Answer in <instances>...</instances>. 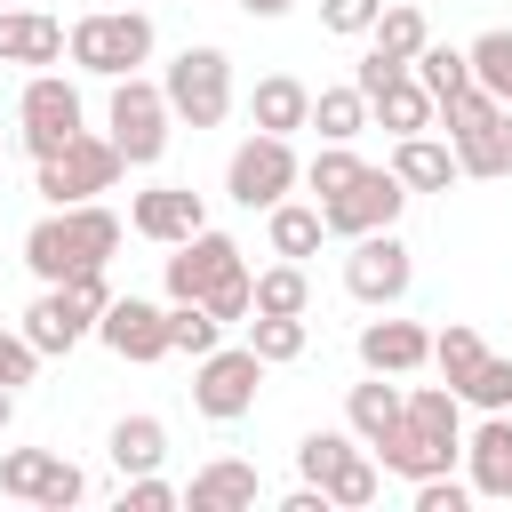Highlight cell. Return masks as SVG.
Masks as SVG:
<instances>
[{
    "label": "cell",
    "mask_w": 512,
    "mask_h": 512,
    "mask_svg": "<svg viewBox=\"0 0 512 512\" xmlns=\"http://www.w3.org/2000/svg\"><path fill=\"white\" fill-rule=\"evenodd\" d=\"M376 456H384V472H400V480L448 472V464L464 456V400H456L448 384H416V392H400V424L376 440Z\"/></svg>",
    "instance_id": "obj_1"
},
{
    "label": "cell",
    "mask_w": 512,
    "mask_h": 512,
    "mask_svg": "<svg viewBox=\"0 0 512 512\" xmlns=\"http://www.w3.org/2000/svg\"><path fill=\"white\" fill-rule=\"evenodd\" d=\"M120 232H128V224H120L104 200H72V208H48V216L24 232V264H32L40 288H56V280H72V272H88V264H112Z\"/></svg>",
    "instance_id": "obj_2"
},
{
    "label": "cell",
    "mask_w": 512,
    "mask_h": 512,
    "mask_svg": "<svg viewBox=\"0 0 512 512\" xmlns=\"http://www.w3.org/2000/svg\"><path fill=\"white\" fill-rule=\"evenodd\" d=\"M64 56H72L80 72H96V80H120V72H136V64L152 56V16H136V8H96V16H80V24L64 32Z\"/></svg>",
    "instance_id": "obj_3"
},
{
    "label": "cell",
    "mask_w": 512,
    "mask_h": 512,
    "mask_svg": "<svg viewBox=\"0 0 512 512\" xmlns=\"http://www.w3.org/2000/svg\"><path fill=\"white\" fill-rule=\"evenodd\" d=\"M104 128H112V144H120V160H128V168H152V160L168 152V128H176V112H168L160 80H144V72H120V80H112V104H104Z\"/></svg>",
    "instance_id": "obj_4"
},
{
    "label": "cell",
    "mask_w": 512,
    "mask_h": 512,
    "mask_svg": "<svg viewBox=\"0 0 512 512\" xmlns=\"http://www.w3.org/2000/svg\"><path fill=\"white\" fill-rule=\"evenodd\" d=\"M120 168H128V160H120V144L80 128L64 152H48V160H40V184H32V192H40L48 208H72V200H104V192L120 184Z\"/></svg>",
    "instance_id": "obj_5"
},
{
    "label": "cell",
    "mask_w": 512,
    "mask_h": 512,
    "mask_svg": "<svg viewBox=\"0 0 512 512\" xmlns=\"http://www.w3.org/2000/svg\"><path fill=\"white\" fill-rule=\"evenodd\" d=\"M160 96L184 128H216L232 112V56L224 48H184L168 72H160Z\"/></svg>",
    "instance_id": "obj_6"
},
{
    "label": "cell",
    "mask_w": 512,
    "mask_h": 512,
    "mask_svg": "<svg viewBox=\"0 0 512 512\" xmlns=\"http://www.w3.org/2000/svg\"><path fill=\"white\" fill-rule=\"evenodd\" d=\"M80 88L64 80V72H32L24 80V96H16V144L32 152V160H48V152H64L72 136H80Z\"/></svg>",
    "instance_id": "obj_7"
},
{
    "label": "cell",
    "mask_w": 512,
    "mask_h": 512,
    "mask_svg": "<svg viewBox=\"0 0 512 512\" xmlns=\"http://www.w3.org/2000/svg\"><path fill=\"white\" fill-rule=\"evenodd\" d=\"M304 184V160H296V144L288 136H248V144H232V160H224V192L240 200V208H272V200H288Z\"/></svg>",
    "instance_id": "obj_8"
},
{
    "label": "cell",
    "mask_w": 512,
    "mask_h": 512,
    "mask_svg": "<svg viewBox=\"0 0 512 512\" xmlns=\"http://www.w3.org/2000/svg\"><path fill=\"white\" fill-rule=\"evenodd\" d=\"M256 384H264V360L248 344H216V352L192 360V408L216 416V424H240L256 408Z\"/></svg>",
    "instance_id": "obj_9"
},
{
    "label": "cell",
    "mask_w": 512,
    "mask_h": 512,
    "mask_svg": "<svg viewBox=\"0 0 512 512\" xmlns=\"http://www.w3.org/2000/svg\"><path fill=\"white\" fill-rule=\"evenodd\" d=\"M0 496H16L32 512H72L88 496V472L72 456H56V448H8L0 456Z\"/></svg>",
    "instance_id": "obj_10"
},
{
    "label": "cell",
    "mask_w": 512,
    "mask_h": 512,
    "mask_svg": "<svg viewBox=\"0 0 512 512\" xmlns=\"http://www.w3.org/2000/svg\"><path fill=\"white\" fill-rule=\"evenodd\" d=\"M400 208H408V184H400L392 168H360L344 192H328V200H320V224H328L336 240H360V232L400 224Z\"/></svg>",
    "instance_id": "obj_11"
},
{
    "label": "cell",
    "mask_w": 512,
    "mask_h": 512,
    "mask_svg": "<svg viewBox=\"0 0 512 512\" xmlns=\"http://www.w3.org/2000/svg\"><path fill=\"white\" fill-rule=\"evenodd\" d=\"M248 264H240V240L232 232H192V240H176V256H168V304H208L224 280H240Z\"/></svg>",
    "instance_id": "obj_12"
},
{
    "label": "cell",
    "mask_w": 512,
    "mask_h": 512,
    "mask_svg": "<svg viewBox=\"0 0 512 512\" xmlns=\"http://www.w3.org/2000/svg\"><path fill=\"white\" fill-rule=\"evenodd\" d=\"M408 280H416V256H408V240H400L392 224L352 240V256H344V288H352L360 304H400Z\"/></svg>",
    "instance_id": "obj_13"
},
{
    "label": "cell",
    "mask_w": 512,
    "mask_h": 512,
    "mask_svg": "<svg viewBox=\"0 0 512 512\" xmlns=\"http://www.w3.org/2000/svg\"><path fill=\"white\" fill-rule=\"evenodd\" d=\"M96 336H104L120 360L152 368V360H168V304H144V296H112V304L96 312Z\"/></svg>",
    "instance_id": "obj_14"
},
{
    "label": "cell",
    "mask_w": 512,
    "mask_h": 512,
    "mask_svg": "<svg viewBox=\"0 0 512 512\" xmlns=\"http://www.w3.org/2000/svg\"><path fill=\"white\" fill-rule=\"evenodd\" d=\"M200 224H208V208H200L192 184H152V192L128 200V232L152 240V248H176V240H192Z\"/></svg>",
    "instance_id": "obj_15"
},
{
    "label": "cell",
    "mask_w": 512,
    "mask_h": 512,
    "mask_svg": "<svg viewBox=\"0 0 512 512\" xmlns=\"http://www.w3.org/2000/svg\"><path fill=\"white\" fill-rule=\"evenodd\" d=\"M464 480H472V496H496V504H512V408H488L480 424H472V440H464Z\"/></svg>",
    "instance_id": "obj_16"
},
{
    "label": "cell",
    "mask_w": 512,
    "mask_h": 512,
    "mask_svg": "<svg viewBox=\"0 0 512 512\" xmlns=\"http://www.w3.org/2000/svg\"><path fill=\"white\" fill-rule=\"evenodd\" d=\"M24 336H32V352L48 360V352L88 344V336H96V312H88L72 288H40V296H32V312H24Z\"/></svg>",
    "instance_id": "obj_17"
},
{
    "label": "cell",
    "mask_w": 512,
    "mask_h": 512,
    "mask_svg": "<svg viewBox=\"0 0 512 512\" xmlns=\"http://www.w3.org/2000/svg\"><path fill=\"white\" fill-rule=\"evenodd\" d=\"M432 360V336L416 320H368L360 328V368L368 376H416Z\"/></svg>",
    "instance_id": "obj_18"
},
{
    "label": "cell",
    "mask_w": 512,
    "mask_h": 512,
    "mask_svg": "<svg viewBox=\"0 0 512 512\" xmlns=\"http://www.w3.org/2000/svg\"><path fill=\"white\" fill-rule=\"evenodd\" d=\"M256 496H264V480H256V464H240V456H216V464L192 472V488H184L192 512H256Z\"/></svg>",
    "instance_id": "obj_19"
},
{
    "label": "cell",
    "mask_w": 512,
    "mask_h": 512,
    "mask_svg": "<svg viewBox=\"0 0 512 512\" xmlns=\"http://www.w3.org/2000/svg\"><path fill=\"white\" fill-rule=\"evenodd\" d=\"M440 120V104L424 96V80L416 72H392L376 96H368V128H392V136H424Z\"/></svg>",
    "instance_id": "obj_20"
},
{
    "label": "cell",
    "mask_w": 512,
    "mask_h": 512,
    "mask_svg": "<svg viewBox=\"0 0 512 512\" xmlns=\"http://www.w3.org/2000/svg\"><path fill=\"white\" fill-rule=\"evenodd\" d=\"M64 56V24L40 8H0V64H56Z\"/></svg>",
    "instance_id": "obj_21"
},
{
    "label": "cell",
    "mask_w": 512,
    "mask_h": 512,
    "mask_svg": "<svg viewBox=\"0 0 512 512\" xmlns=\"http://www.w3.org/2000/svg\"><path fill=\"white\" fill-rule=\"evenodd\" d=\"M248 120H256L264 136H296V128L312 120V88H304V80H288V72H272V80H256V88H248Z\"/></svg>",
    "instance_id": "obj_22"
},
{
    "label": "cell",
    "mask_w": 512,
    "mask_h": 512,
    "mask_svg": "<svg viewBox=\"0 0 512 512\" xmlns=\"http://www.w3.org/2000/svg\"><path fill=\"white\" fill-rule=\"evenodd\" d=\"M392 176L408 184V192H448L456 184V152L424 128V136H392Z\"/></svg>",
    "instance_id": "obj_23"
},
{
    "label": "cell",
    "mask_w": 512,
    "mask_h": 512,
    "mask_svg": "<svg viewBox=\"0 0 512 512\" xmlns=\"http://www.w3.org/2000/svg\"><path fill=\"white\" fill-rule=\"evenodd\" d=\"M264 232H272V256H320V240H328V224H320V200L304 208V200H272L264 208Z\"/></svg>",
    "instance_id": "obj_24"
},
{
    "label": "cell",
    "mask_w": 512,
    "mask_h": 512,
    "mask_svg": "<svg viewBox=\"0 0 512 512\" xmlns=\"http://www.w3.org/2000/svg\"><path fill=\"white\" fill-rule=\"evenodd\" d=\"M344 424H352V440H360V448H376V440L400 424V384H384V376L352 384V392H344Z\"/></svg>",
    "instance_id": "obj_25"
},
{
    "label": "cell",
    "mask_w": 512,
    "mask_h": 512,
    "mask_svg": "<svg viewBox=\"0 0 512 512\" xmlns=\"http://www.w3.org/2000/svg\"><path fill=\"white\" fill-rule=\"evenodd\" d=\"M104 456L120 464V480H128V472H160V456H168V424H160V416H120L112 440H104Z\"/></svg>",
    "instance_id": "obj_26"
},
{
    "label": "cell",
    "mask_w": 512,
    "mask_h": 512,
    "mask_svg": "<svg viewBox=\"0 0 512 512\" xmlns=\"http://www.w3.org/2000/svg\"><path fill=\"white\" fill-rule=\"evenodd\" d=\"M304 344H312L304 312H256V320H248V352H256L264 368H288V360H304Z\"/></svg>",
    "instance_id": "obj_27"
},
{
    "label": "cell",
    "mask_w": 512,
    "mask_h": 512,
    "mask_svg": "<svg viewBox=\"0 0 512 512\" xmlns=\"http://www.w3.org/2000/svg\"><path fill=\"white\" fill-rule=\"evenodd\" d=\"M320 496H328V512H360V504H376V456L344 448V456L320 472Z\"/></svg>",
    "instance_id": "obj_28"
},
{
    "label": "cell",
    "mask_w": 512,
    "mask_h": 512,
    "mask_svg": "<svg viewBox=\"0 0 512 512\" xmlns=\"http://www.w3.org/2000/svg\"><path fill=\"white\" fill-rule=\"evenodd\" d=\"M408 72L424 80V96H432V104H448V96H464V88H472V64H464V48H448V40H424Z\"/></svg>",
    "instance_id": "obj_29"
},
{
    "label": "cell",
    "mask_w": 512,
    "mask_h": 512,
    "mask_svg": "<svg viewBox=\"0 0 512 512\" xmlns=\"http://www.w3.org/2000/svg\"><path fill=\"white\" fill-rule=\"evenodd\" d=\"M304 128H320V144H352V136L368 128V96H360V88H320Z\"/></svg>",
    "instance_id": "obj_30"
},
{
    "label": "cell",
    "mask_w": 512,
    "mask_h": 512,
    "mask_svg": "<svg viewBox=\"0 0 512 512\" xmlns=\"http://www.w3.org/2000/svg\"><path fill=\"white\" fill-rule=\"evenodd\" d=\"M424 40H432V24H424V8H408V0H392V8L376 16V32H368V48H384L392 64H416Z\"/></svg>",
    "instance_id": "obj_31"
},
{
    "label": "cell",
    "mask_w": 512,
    "mask_h": 512,
    "mask_svg": "<svg viewBox=\"0 0 512 512\" xmlns=\"http://www.w3.org/2000/svg\"><path fill=\"white\" fill-rule=\"evenodd\" d=\"M488 360V344H480V328H464V320H448L440 336H432V368H440V384L448 392H464V376Z\"/></svg>",
    "instance_id": "obj_32"
},
{
    "label": "cell",
    "mask_w": 512,
    "mask_h": 512,
    "mask_svg": "<svg viewBox=\"0 0 512 512\" xmlns=\"http://www.w3.org/2000/svg\"><path fill=\"white\" fill-rule=\"evenodd\" d=\"M464 64H472V88H488L496 104L512 96V32L496 24V32H480L472 48H464Z\"/></svg>",
    "instance_id": "obj_33"
},
{
    "label": "cell",
    "mask_w": 512,
    "mask_h": 512,
    "mask_svg": "<svg viewBox=\"0 0 512 512\" xmlns=\"http://www.w3.org/2000/svg\"><path fill=\"white\" fill-rule=\"evenodd\" d=\"M304 304H312V280H304L296 256H280L272 272H256V312H304Z\"/></svg>",
    "instance_id": "obj_34"
},
{
    "label": "cell",
    "mask_w": 512,
    "mask_h": 512,
    "mask_svg": "<svg viewBox=\"0 0 512 512\" xmlns=\"http://www.w3.org/2000/svg\"><path fill=\"white\" fill-rule=\"evenodd\" d=\"M224 344V320L208 312V304H168V352H216Z\"/></svg>",
    "instance_id": "obj_35"
},
{
    "label": "cell",
    "mask_w": 512,
    "mask_h": 512,
    "mask_svg": "<svg viewBox=\"0 0 512 512\" xmlns=\"http://www.w3.org/2000/svg\"><path fill=\"white\" fill-rule=\"evenodd\" d=\"M360 168H368V160H360L352 144H320V152L304 160V184H312V200H328V192H344Z\"/></svg>",
    "instance_id": "obj_36"
},
{
    "label": "cell",
    "mask_w": 512,
    "mask_h": 512,
    "mask_svg": "<svg viewBox=\"0 0 512 512\" xmlns=\"http://www.w3.org/2000/svg\"><path fill=\"white\" fill-rule=\"evenodd\" d=\"M456 400H472V408H512V360H496V352H488V360L464 376V392H456Z\"/></svg>",
    "instance_id": "obj_37"
},
{
    "label": "cell",
    "mask_w": 512,
    "mask_h": 512,
    "mask_svg": "<svg viewBox=\"0 0 512 512\" xmlns=\"http://www.w3.org/2000/svg\"><path fill=\"white\" fill-rule=\"evenodd\" d=\"M168 504H184V488H168L160 472H128L120 480V512H168Z\"/></svg>",
    "instance_id": "obj_38"
},
{
    "label": "cell",
    "mask_w": 512,
    "mask_h": 512,
    "mask_svg": "<svg viewBox=\"0 0 512 512\" xmlns=\"http://www.w3.org/2000/svg\"><path fill=\"white\" fill-rule=\"evenodd\" d=\"M376 16H384V0H320V24H328V32H344V40H368V32H376Z\"/></svg>",
    "instance_id": "obj_39"
},
{
    "label": "cell",
    "mask_w": 512,
    "mask_h": 512,
    "mask_svg": "<svg viewBox=\"0 0 512 512\" xmlns=\"http://www.w3.org/2000/svg\"><path fill=\"white\" fill-rule=\"evenodd\" d=\"M32 376H40V352H32V336H24V328H0V384H8V392H24Z\"/></svg>",
    "instance_id": "obj_40"
},
{
    "label": "cell",
    "mask_w": 512,
    "mask_h": 512,
    "mask_svg": "<svg viewBox=\"0 0 512 512\" xmlns=\"http://www.w3.org/2000/svg\"><path fill=\"white\" fill-rule=\"evenodd\" d=\"M472 504V480H456V472H424L416 480V512H464Z\"/></svg>",
    "instance_id": "obj_41"
},
{
    "label": "cell",
    "mask_w": 512,
    "mask_h": 512,
    "mask_svg": "<svg viewBox=\"0 0 512 512\" xmlns=\"http://www.w3.org/2000/svg\"><path fill=\"white\" fill-rule=\"evenodd\" d=\"M344 448H352V432H304V440H296V472H304V480H320Z\"/></svg>",
    "instance_id": "obj_42"
},
{
    "label": "cell",
    "mask_w": 512,
    "mask_h": 512,
    "mask_svg": "<svg viewBox=\"0 0 512 512\" xmlns=\"http://www.w3.org/2000/svg\"><path fill=\"white\" fill-rule=\"evenodd\" d=\"M280 512H328V496H320V480H304V488H288V496H280Z\"/></svg>",
    "instance_id": "obj_43"
},
{
    "label": "cell",
    "mask_w": 512,
    "mask_h": 512,
    "mask_svg": "<svg viewBox=\"0 0 512 512\" xmlns=\"http://www.w3.org/2000/svg\"><path fill=\"white\" fill-rule=\"evenodd\" d=\"M496 176H512V104L496 112Z\"/></svg>",
    "instance_id": "obj_44"
},
{
    "label": "cell",
    "mask_w": 512,
    "mask_h": 512,
    "mask_svg": "<svg viewBox=\"0 0 512 512\" xmlns=\"http://www.w3.org/2000/svg\"><path fill=\"white\" fill-rule=\"evenodd\" d=\"M240 8H248V16H256V24H272V16H288V8H296V0H240Z\"/></svg>",
    "instance_id": "obj_45"
},
{
    "label": "cell",
    "mask_w": 512,
    "mask_h": 512,
    "mask_svg": "<svg viewBox=\"0 0 512 512\" xmlns=\"http://www.w3.org/2000/svg\"><path fill=\"white\" fill-rule=\"evenodd\" d=\"M8 424H16V392L0 384V440H8Z\"/></svg>",
    "instance_id": "obj_46"
},
{
    "label": "cell",
    "mask_w": 512,
    "mask_h": 512,
    "mask_svg": "<svg viewBox=\"0 0 512 512\" xmlns=\"http://www.w3.org/2000/svg\"><path fill=\"white\" fill-rule=\"evenodd\" d=\"M504 104H512V96H504Z\"/></svg>",
    "instance_id": "obj_47"
}]
</instances>
